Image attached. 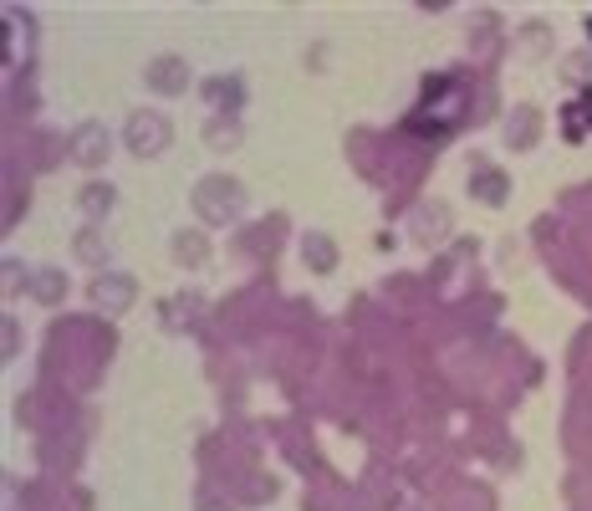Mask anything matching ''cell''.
<instances>
[{
  "label": "cell",
  "instance_id": "cell-4",
  "mask_svg": "<svg viewBox=\"0 0 592 511\" xmlns=\"http://www.w3.org/2000/svg\"><path fill=\"white\" fill-rule=\"evenodd\" d=\"M102 148H107L102 128H82L77 139H72V154H77L82 164H102Z\"/></svg>",
  "mask_w": 592,
  "mask_h": 511
},
{
  "label": "cell",
  "instance_id": "cell-1",
  "mask_svg": "<svg viewBox=\"0 0 592 511\" xmlns=\"http://www.w3.org/2000/svg\"><path fill=\"white\" fill-rule=\"evenodd\" d=\"M163 118L159 113H133V123H128V143L138 148V154H159L163 148Z\"/></svg>",
  "mask_w": 592,
  "mask_h": 511
},
{
  "label": "cell",
  "instance_id": "cell-6",
  "mask_svg": "<svg viewBox=\"0 0 592 511\" xmlns=\"http://www.w3.org/2000/svg\"><path fill=\"white\" fill-rule=\"evenodd\" d=\"M122 286H128V282H122V276H107V282H102V291H98V297H102V302H107V307H118V302H122Z\"/></svg>",
  "mask_w": 592,
  "mask_h": 511
},
{
  "label": "cell",
  "instance_id": "cell-8",
  "mask_svg": "<svg viewBox=\"0 0 592 511\" xmlns=\"http://www.w3.org/2000/svg\"><path fill=\"white\" fill-rule=\"evenodd\" d=\"M306 256H312V266H327V261H332V256H327V241H322V236H312V241H306Z\"/></svg>",
  "mask_w": 592,
  "mask_h": 511
},
{
  "label": "cell",
  "instance_id": "cell-2",
  "mask_svg": "<svg viewBox=\"0 0 592 511\" xmlns=\"http://www.w3.org/2000/svg\"><path fill=\"white\" fill-rule=\"evenodd\" d=\"M235 200H241V189L230 180H204L200 184V210L204 215H215V220H225L230 210H235Z\"/></svg>",
  "mask_w": 592,
  "mask_h": 511
},
{
  "label": "cell",
  "instance_id": "cell-9",
  "mask_svg": "<svg viewBox=\"0 0 592 511\" xmlns=\"http://www.w3.org/2000/svg\"><path fill=\"white\" fill-rule=\"evenodd\" d=\"M588 31H592V16H588Z\"/></svg>",
  "mask_w": 592,
  "mask_h": 511
},
{
  "label": "cell",
  "instance_id": "cell-3",
  "mask_svg": "<svg viewBox=\"0 0 592 511\" xmlns=\"http://www.w3.org/2000/svg\"><path fill=\"white\" fill-rule=\"evenodd\" d=\"M148 77H154L159 92H179V87H184V61L179 57H159L154 67H148Z\"/></svg>",
  "mask_w": 592,
  "mask_h": 511
},
{
  "label": "cell",
  "instance_id": "cell-5",
  "mask_svg": "<svg viewBox=\"0 0 592 511\" xmlns=\"http://www.w3.org/2000/svg\"><path fill=\"white\" fill-rule=\"evenodd\" d=\"M506 189H510L506 174H495V169H475V195H480V200L501 204V200H506Z\"/></svg>",
  "mask_w": 592,
  "mask_h": 511
},
{
  "label": "cell",
  "instance_id": "cell-7",
  "mask_svg": "<svg viewBox=\"0 0 592 511\" xmlns=\"http://www.w3.org/2000/svg\"><path fill=\"white\" fill-rule=\"evenodd\" d=\"M102 200H107V184H87V189H82V204H87V210H102Z\"/></svg>",
  "mask_w": 592,
  "mask_h": 511
}]
</instances>
